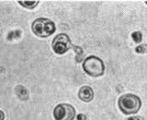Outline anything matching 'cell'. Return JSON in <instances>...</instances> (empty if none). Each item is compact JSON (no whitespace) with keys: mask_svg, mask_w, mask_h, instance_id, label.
Masks as SVG:
<instances>
[{"mask_svg":"<svg viewBox=\"0 0 147 120\" xmlns=\"http://www.w3.org/2000/svg\"><path fill=\"white\" fill-rule=\"evenodd\" d=\"M77 119H78V120H86L87 117H86V115L80 114V115H78V116H77Z\"/></svg>","mask_w":147,"mask_h":120,"instance_id":"8fae6325","label":"cell"},{"mask_svg":"<svg viewBox=\"0 0 147 120\" xmlns=\"http://www.w3.org/2000/svg\"><path fill=\"white\" fill-rule=\"evenodd\" d=\"M0 120H5V113L0 110Z\"/></svg>","mask_w":147,"mask_h":120,"instance_id":"7c38bea8","label":"cell"},{"mask_svg":"<svg viewBox=\"0 0 147 120\" xmlns=\"http://www.w3.org/2000/svg\"><path fill=\"white\" fill-rule=\"evenodd\" d=\"M132 38L135 43H140L142 42V38H143V35H142L141 32H134L132 34Z\"/></svg>","mask_w":147,"mask_h":120,"instance_id":"9c48e42d","label":"cell"},{"mask_svg":"<svg viewBox=\"0 0 147 120\" xmlns=\"http://www.w3.org/2000/svg\"><path fill=\"white\" fill-rule=\"evenodd\" d=\"M53 116L55 120H74L76 116V109L69 104H59L54 108Z\"/></svg>","mask_w":147,"mask_h":120,"instance_id":"277c9868","label":"cell"},{"mask_svg":"<svg viewBox=\"0 0 147 120\" xmlns=\"http://www.w3.org/2000/svg\"><path fill=\"white\" fill-rule=\"evenodd\" d=\"M31 27H32V32L34 33V35L38 36V37H43V38L54 34V32L56 31L55 23L45 18L34 20Z\"/></svg>","mask_w":147,"mask_h":120,"instance_id":"7a4b0ae2","label":"cell"},{"mask_svg":"<svg viewBox=\"0 0 147 120\" xmlns=\"http://www.w3.org/2000/svg\"><path fill=\"white\" fill-rule=\"evenodd\" d=\"M74 50L76 51V61L77 62H80L81 61V57H82V54H84V50L81 47H78V46H74Z\"/></svg>","mask_w":147,"mask_h":120,"instance_id":"ba28073f","label":"cell"},{"mask_svg":"<svg viewBox=\"0 0 147 120\" xmlns=\"http://www.w3.org/2000/svg\"><path fill=\"white\" fill-rule=\"evenodd\" d=\"M82 69L90 77H101L104 73V63L97 56H89L84 60Z\"/></svg>","mask_w":147,"mask_h":120,"instance_id":"3957f363","label":"cell"},{"mask_svg":"<svg viewBox=\"0 0 147 120\" xmlns=\"http://www.w3.org/2000/svg\"><path fill=\"white\" fill-rule=\"evenodd\" d=\"M19 5H21L26 9H34L38 5V1H23V0H20Z\"/></svg>","mask_w":147,"mask_h":120,"instance_id":"52a82bcc","label":"cell"},{"mask_svg":"<svg viewBox=\"0 0 147 120\" xmlns=\"http://www.w3.org/2000/svg\"><path fill=\"white\" fill-rule=\"evenodd\" d=\"M129 120H143V119H142V117H131V118H129Z\"/></svg>","mask_w":147,"mask_h":120,"instance_id":"4fadbf2b","label":"cell"},{"mask_svg":"<svg viewBox=\"0 0 147 120\" xmlns=\"http://www.w3.org/2000/svg\"><path fill=\"white\" fill-rule=\"evenodd\" d=\"M52 47H53V50H54L55 54L57 55L65 54L68 49L71 47L70 38L68 37L67 34H58L53 39Z\"/></svg>","mask_w":147,"mask_h":120,"instance_id":"5b68a950","label":"cell"},{"mask_svg":"<svg viewBox=\"0 0 147 120\" xmlns=\"http://www.w3.org/2000/svg\"><path fill=\"white\" fill-rule=\"evenodd\" d=\"M135 51L137 54H144V53H147V45H141V46H137L135 48Z\"/></svg>","mask_w":147,"mask_h":120,"instance_id":"30bf717a","label":"cell"},{"mask_svg":"<svg viewBox=\"0 0 147 120\" xmlns=\"http://www.w3.org/2000/svg\"><path fill=\"white\" fill-rule=\"evenodd\" d=\"M78 96H79V98L82 102H91L93 99L94 93H93V90L90 86H82L79 90Z\"/></svg>","mask_w":147,"mask_h":120,"instance_id":"8992f818","label":"cell"},{"mask_svg":"<svg viewBox=\"0 0 147 120\" xmlns=\"http://www.w3.org/2000/svg\"><path fill=\"white\" fill-rule=\"evenodd\" d=\"M119 108L125 115L136 114L142 106L141 98L134 94H125L119 98Z\"/></svg>","mask_w":147,"mask_h":120,"instance_id":"6da1fadb","label":"cell"}]
</instances>
